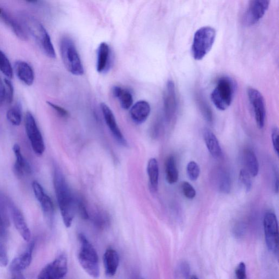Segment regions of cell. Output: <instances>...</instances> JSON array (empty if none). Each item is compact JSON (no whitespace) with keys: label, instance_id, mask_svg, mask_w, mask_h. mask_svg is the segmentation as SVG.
<instances>
[{"label":"cell","instance_id":"cell-1","mask_svg":"<svg viewBox=\"0 0 279 279\" xmlns=\"http://www.w3.org/2000/svg\"><path fill=\"white\" fill-rule=\"evenodd\" d=\"M54 185L63 223L69 227L75 216L76 203L65 178L57 167L54 168Z\"/></svg>","mask_w":279,"mask_h":279},{"label":"cell","instance_id":"cell-2","mask_svg":"<svg viewBox=\"0 0 279 279\" xmlns=\"http://www.w3.org/2000/svg\"><path fill=\"white\" fill-rule=\"evenodd\" d=\"M22 19L26 29L36 41L43 52L49 58L55 59V49L45 27L37 19L28 14H24Z\"/></svg>","mask_w":279,"mask_h":279},{"label":"cell","instance_id":"cell-3","mask_svg":"<svg viewBox=\"0 0 279 279\" xmlns=\"http://www.w3.org/2000/svg\"><path fill=\"white\" fill-rule=\"evenodd\" d=\"M235 90L236 84L231 77H221L211 93V101L218 109L225 111L231 105Z\"/></svg>","mask_w":279,"mask_h":279},{"label":"cell","instance_id":"cell-4","mask_svg":"<svg viewBox=\"0 0 279 279\" xmlns=\"http://www.w3.org/2000/svg\"><path fill=\"white\" fill-rule=\"evenodd\" d=\"M80 250L78 260L83 269L93 277H98L100 273L98 256L95 249L83 233L78 235Z\"/></svg>","mask_w":279,"mask_h":279},{"label":"cell","instance_id":"cell-5","mask_svg":"<svg viewBox=\"0 0 279 279\" xmlns=\"http://www.w3.org/2000/svg\"><path fill=\"white\" fill-rule=\"evenodd\" d=\"M60 52L64 65L69 73L76 76L84 74V69L81 57L73 41L70 37L64 36L61 38Z\"/></svg>","mask_w":279,"mask_h":279},{"label":"cell","instance_id":"cell-6","mask_svg":"<svg viewBox=\"0 0 279 279\" xmlns=\"http://www.w3.org/2000/svg\"><path fill=\"white\" fill-rule=\"evenodd\" d=\"M216 37V30L210 26L200 28L195 32L191 47V54L195 60H202L209 54Z\"/></svg>","mask_w":279,"mask_h":279},{"label":"cell","instance_id":"cell-7","mask_svg":"<svg viewBox=\"0 0 279 279\" xmlns=\"http://www.w3.org/2000/svg\"><path fill=\"white\" fill-rule=\"evenodd\" d=\"M25 126L26 134L29 139L33 151L38 155H42L45 151L44 138L33 114L30 112L26 113Z\"/></svg>","mask_w":279,"mask_h":279},{"label":"cell","instance_id":"cell-8","mask_svg":"<svg viewBox=\"0 0 279 279\" xmlns=\"http://www.w3.org/2000/svg\"><path fill=\"white\" fill-rule=\"evenodd\" d=\"M264 234L267 248L275 255L278 254V232L275 214L271 212L266 213L263 220Z\"/></svg>","mask_w":279,"mask_h":279},{"label":"cell","instance_id":"cell-9","mask_svg":"<svg viewBox=\"0 0 279 279\" xmlns=\"http://www.w3.org/2000/svg\"><path fill=\"white\" fill-rule=\"evenodd\" d=\"M67 271V257L65 254L62 253L41 270L38 278L60 279L65 276Z\"/></svg>","mask_w":279,"mask_h":279},{"label":"cell","instance_id":"cell-10","mask_svg":"<svg viewBox=\"0 0 279 279\" xmlns=\"http://www.w3.org/2000/svg\"><path fill=\"white\" fill-rule=\"evenodd\" d=\"M247 95L254 113L256 125L260 129L265 125L266 117V104L261 93L256 89L250 87Z\"/></svg>","mask_w":279,"mask_h":279},{"label":"cell","instance_id":"cell-11","mask_svg":"<svg viewBox=\"0 0 279 279\" xmlns=\"http://www.w3.org/2000/svg\"><path fill=\"white\" fill-rule=\"evenodd\" d=\"M270 0H249L245 14L244 22L247 26H252L263 18L269 6Z\"/></svg>","mask_w":279,"mask_h":279},{"label":"cell","instance_id":"cell-12","mask_svg":"<svg viewBox=\"0 0 279 279\" xmlns=\"http://www.w3.org/2000/svg\"><path fill=\"white\" fill-rule=\"evenodd\" d=\"M164 110L168 123L174 121L177 110L175 85L173 81H168L163 95Z\"/></svg>","mask_w":279,"mask_h":279},{"label":"cell","instance_id":"cell-13","mask_svg":"<svg viewBox=\"0 0 279 279\" xmlns=\"http://www.w3.org/2000/svg\"><path fill=\"white\" fill-rule=\"evenodd\" d=\"M32 187L35 197L41 204L42 209L47 222L52 226L54 219V205L52 200L46 193L42 186L36 181H34Z\"/></svg>","mask_w":279,"mask_h":279},{"label":"cell","instance_id":"cell-14","mask_svg":"<svg viewBox=\"0 0 279 279\" xmlns=\"http://www.w3.org/2000/svg\"><path fill=\"white\" fill-rule=\"evenodd\" d=\"M35 243L31 241L24 251L14 259L10 264V269L12 275L22 273L29 267L32 261Z\"/></svg>","mask_w":279,"mask_h":279},{"label":"cell","instance_id":"cell-15","mask_svg":"<svg viewBox=\"0 0 279 279\" xmlns=\"http://www.w3.org/2000/svg\"><path fill=\"white\" fill-rule=\"evenodd\" d=\"M101 108L105 123L109 128L114 138L121 146H128L127 141L118 126L116 119L112 110L108 105L104 103L101 104Z\"/></svg>","mask_w":279,"mask_h":279},{"label":"cell","instance_id":"cell-16","mask_svg":"<svg viewBox=\"0 0 279 279\" xmlns=\"http://www.w3.org/2000/svg\"><path fill=\"white\" fill-rule=\"evenodd\" d=\"M10 209L14 224L17 230L26 242H30L31 232L27 225L23 213L13 203L10 204Z\"/></svg>","mask_w":279,"mask_h":279},{"label":"cell","instance_id":"cell-17","mask_svg":"<svg viewBox=\"0 0 279 279\" xmlns=\"http://www.w3.org/2000/svg\"><path fill=\"white\" fill-rule=\"evenodd\" d=\"M111 50L105 42L99 45L97 51V70L99 73L108 71L111 65Z\"/></svg>","mask_w":279,"mask_h":279},{"label":"cell","instance_id":"cell-18","mask_svg":"<svg viewBox=\"0 0 279 279\" xmlns=\"http://www.w3.org/2000/svg\"><path fill=\"white\" fill-rule=\"evenodd\" d=\"M151 110V106L147 102L140 101L131 107L130 115L135 123L141 124L147 120Z\"/></svg>","mask_w":279,"mask_h":279},{"label":"cell","instance_id":"cell-19","mask_svg":"<svg viewBox=\"0 0 279 279\" xmlns=\"http://www.w3.org/2000/svg\"><path fill=\"white\" fill-rule=\"evenodd\" d=\"M13 150L16 156V162L13 167V171L17 177H23L25 174H31L32 170L30 164L24 158L21 153V148L19 145L13 146Z\"/></svg>","mask_w":279,"mask_h":279},{"label":"cell","instance_id":"cell-20","mask_svg":"<svg viewBox=\"0 0 279 279\" xmlns=\"http://www.w3.org/2000/svg\"><path fill=\"white\" fill-rule=\"evenodd\" d=\"M0 19L11 28L14 34L20 40L26 41L28 39L27 34L23 26L11 14L2 8H0Z\"/></svg>","mask_w":279,"mask_h":279},{"label":"cell","instance_id":"cell-21","mask_svg":"<svg viewBox=\"0 0 279 279\" xmlns=\"http://www.w3.org/2000/svg\"><path fill=\"white\" fill-rule=\"evenodd\" d=\"M14 70L19 79L27 86H31L34 81V71L25 61H18L14 64Z\"/></svg>","mask_w":279,"mask_h":279},{"label":"cell","instance_id":"cell-22","mask_svg":"<svg viewBox=\"0 0 279 279\" xmlns=\"http://www.w3.org/2000/svg\"><path fill=\"white\" fill-rule=\"evenodd\" d=\"M103 259L106 275L110 277L115 275L119 263L118 253L113 249H107Z\"/></svg>","mask_w":279,"mask_h":279},{"label":"cell","instance_id":"cell-23","mask_svg":"<svg viewBox=\"0 0 279 279\" xmlns=\"http://www.w3.org/2000/svg\"><path fill=\"white\" fill-rule=\"evenodd\" d=\"M203 137L210 154L214 158H219L222 155V149L216 135L209 128H205L203 131Z\"/></svg>","mask_w":279,"mask_h":279},{"label":"cell","instance_id":"cell-24","mask_svg":"<svg viewBox=\"0 0 279 279\" xmlns=\"http://www.w3.org/2000/svg\"><path fill=\"white\" fill-rule=\"evenodd\" d=\"M214 184L221 192L228 194L231 188L230 175L223 170H218L214 176Z\"/></svg>","mask_w":279,"mask_h":279},{"label":"cell","instance_id":"cell-25","mask_svg":"<svg viewBox=\"0 0 279 279\" xmlns=\"http://www.w3.org/2000/svg\"><path fill=\"white\" fill-rule=\"evenodd\" d=\"M150 188L153 191L158 190L159 183V166L155 158L150 159L147 168Z\"/></svg>","mask_w":279,"mask_h":279},{"label":"cell","instance_id":"cell-26","mask_svg":"<svg viewBox=\"0 0 279 279\" xmlns=\"http://www.w3.org/2000/svg\"><path fill=\"white\" fill-rule=\"evenodd\" d=\"M112 94L118 99L120 105L123 109H130L133 104V96L130 91L119 87H114Z\"/></svg>","mask_w":279,"mask_h":279},{"label":"cell","instance_id":"cell-27","mask_svg":"<svg viewBox=\"0 0 279 279\" xmlns=\"http://www.w3.org/2000/svg\"><path fill=\"white\" fill-rule=\"evenodd\" d=\"M244 159L248 173L250 176L256 177L259 174V164L252 149L248 148L245 150Z\"/></svg>","mask_w":279,"mask_h":279},{"label":"cell","instance_id":"cell-28","mask_svg":"<svg viewBox=\"0 0 279 279\" xmlns=\"http://www.w3.org/2000/svg\"><path fill=\"white\" fill-rule=\"evenodd\" d=\"M166 173L167 182L169 184H174L177 182L178 171L176 162L173 156L168 157L166 163Z\"/></svg>","mask_w":279,"mask_h":279},{"label":"cell","instance_id":"cell-29","mask_svg":"<svg viewBox=\"0 0 279 279\" xmlns=\"http://www.w3.org/2000/svg\"><path fill=\"white\" fill-rule=\"evenodd\" d=\"M7 118L13 126H18L21 124L22 119V113L19 105L12 107L7 112Z\"/></svg>","mask_w":279,"mask_h":279},{"label":"cell","instance_id":"cell-30","mask_svg":"<svg viewBox=\"0 0 279 279\" xmlns=\"http://www.w3.org/2000/svg\"><path fill=\"white\" fill-rule=\"evenodd\" d=\"M0 71L9 79L13 77V70L10 61L2 51H0Z\"/></svg>","mask_w":279,"mask_h":279},{"label":"cell","instance_id":"cell-31","mask_svg":"<svg viewBox=\"0 0 279 279\" xmlns=\"http://www.w3.org/2000/svg\"><path fill=\"white\" fill-rule=\"evenodd\" d=\"M176 275L179 278H188L190 276V268L189 263L185 261L178 262L176 269Z\"/></svg>","mask_w":279,"mask_h":279},{"label":"cell","instance_id":"cell-32","mask_svg":"<svg viewBox=\"0 0 279 279\" xmlns=\"http://www.w3.org/2000/svg\"><path fill=\"white\" fill-rule=\"evenodd\" d=\"M187 171L190 180L195 181L200 176V169L198 164L194 162H190L187 165Z\"/></svg>","mask_w":279,"mask_h":279},{"label":"cell","instance_id":"cell-33","mask_svg":"<svg viewBox=\"0 0 279 279\" xmlns=\"http://www.w3.org/2000/svg\"><path fill=\"white\" fill-rule=\"evenodd\" d=\"M6 240L0 238V267H5L9 263L8 254L6 247Z\"/></svg>","mask_w":279,"mask_h":279},{"label":"cell","instance_id":"cell-34","mask_svg":"<svg viewBox=\"0 0 279 279\" xmlns=\"http://www.w3.org/2000/svg\"><path fill=\"white\" fill-rule=\"evenodd\" d=\"M241 183L245 186L247 191H249L252 187V182L250 175L246 170H241L240 174Z\"/></svg>","mask_w":279,"mask_h":279},{"label":"cell","instance_id":"cell-35","mask_svg":"<svg viewBox=\"0 0 279 279\" xmlns=\"http://www.w3.org/2000/svg\"><path fill=\"white\" fill-rule=\"evenodd\" d=\"M181 188L183 194L186 197L192 199L195 197L196 191L189 183L183 182L182 183Z\"/></svg>","mask_w":279,"mask_h":279},{"label":"cell","instance_id":"cell-36","mask_svg":"<svg viewBox=\"0 0 279 279\" xmlns=\"http://www.w3.org/2000/svg\"><path fill=\"white\" fill-rule=\"evenodd\" d=\"M6 90V101L8 103H12L14 98V88L12 82L8 79L5 78L4 80Z\"/></svg>","mask_w":279,"mask_h":279},{"label":"cell","instance_id":"cell-37","mask_svg":"<svg viewBox=\"0 0 279 279\" xmlns=\"http://www.w3.org/2000/svg\"><path fill=\"white\" fill-rule=\"evenodd\" d=\"M271 136L274 151L278 155V130L277 127L273 128Z\"/></svg>","mask_w":279,"mask_h":279},{"label":"cell","instance_id":"cell-38","mask_svg":"<svg viewBox=\"0 0 279 279\" xmlns=\"http://www.w3.org/2000/svg\"><path fill=\"white\" fill-rule=\"evenodd\" d=\"M47 103L49 106H51V108L55 110L60 117L66 118L68 116V112L66 109L62 108L61 106L51 102H47Z\"/></svg>","mask_w":279,"mask_h":279},{"label":"cell","instance_id":"cell-39","mask_svg":"<svg viewBox=\"0 0 279 279\" xmlns=\"http://www.w3.org/2000/svg\"><path fill=\"white\" fill-rule=\"evenodd\" d=\"M236 276L239 279L247 278L246 266L244 262H241L235 271Z\"/></svg>","mask_w":279,"mask_h":279},{"label":"cell","instance_id":"cell-40","mask_svg":"<svg viewBox=\"0 0 279 279\" xmlns=\"http://www.w3.org/2000/svg\"><path fill=\"white\" fill-rule=\"evenodd\" d=\"M7 225L5 220L0 214V238L7 240Z\"/></svg>","mask_w":279,"mask_h":279},{"label":"cell","instance_id":"cell-41","mask_svg":"<svg viewBox=\"0 0 279 279\" xmlns=\"http://www.w3.org/2000/svg\"><path fill=\"white\" fill-rule=\"evenodd\" d=\"M202 103V104H200V106H201L202 112L204 113V116L209 121H212V114L211 110H210V108H209V106L208 105H207L204 102H201V103Z\"/></svg>","mask_w":279,"mask_h":279},{"label":"cell","instance_id":"cell-42","mask_svg":"<svg viewBox=\"0 0 279 279\" xmlns=\"http://www.w3.org/2000/svg\"><path fill=\"white\" fill-rule=\"evenodd\" d=\"M246 231V226L243 224H238L234 227L233 233L235 237L241 238Z\"/></svg>","mask_w":279,"mask_h":279},{"label":"cell","instance_id":"cell-43","mask_svg":"<svg viewBox=\"0 0 279 279\" xmlns=\"http://www.w3.org/2000/svg\"><path fill=\"white\" fill-rule=\"evenodd\" d=\"M76 206L81 217L84 219H89V214L84 204L82 202L79 201L76 203Z\"/></svg>","mask_w":279,"mask_h":279},{"label":"cell","instance_id":"cell-44","mask_svg":"<svg viewBox=\"0 0 279 279\" xmlns=\"http://www.w3.org/2000/svg\"><path fill=\"white\" fill-rule=\"evenodd\" d=\"M6 100V90L5 83L0 78V106H2Z\"/></svg>","mask_w":279,"mask_h":279},{"label":"cell","instance_id":"cell-45","mask_svg":"<svg viewBox=\"0 0 279 279\" xmlns=\"http://www.w3.org/2000/svg\"><path fill=\"white\" fill-rule=\"evenodd\" d=\"M25 1L29 3L35 4L38 2V0H25Z\"/></svg>","mask_w":279,"mask_h":279},{"label":"cell","instance_id":"cell-46","mask_svg":"<svg viewBox=\"0 0 279 279\" xmlns=\"http://www.w3.org/2000/svg\"><path fill=\"white\" fill-rule=\"evenodd\" d=\"M189 278H195V279L198 278V277L194 275H192V276H189Z\"/></svg>","mask_w":279,"mask_h":279}]
</instances>
